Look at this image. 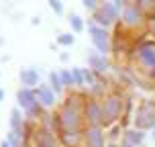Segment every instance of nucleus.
<instances>
[{
	"label": "nucleus",
	"instance_id": "2f4dec72",
	"mask_svg": "<svg viewBox=\"0 0 155 147\" xmlns=\"http://www.w3.org/2000/svg\"><path fill=\"white\" fill-rule=\"evenodd\" d=\"M4 96H6V92H4V90H2V88H0V102L4 100Z\"/></svg>",
	"mask_w": 155,
	"mask_h": 147
},
{
	"label": "nucleus",
	"instance_id": "9b49d317",
	"mask_svg": "<svg viewBox=\"0 0 155 147\" xmlns=\"http://www.w3.org/2000/svg\"><path fill=\"white\" fill-rule=\"evenodd\" d=\"M84 147H106V139L102 127H86L84 129Z\"/></svg>",
	"mask_w": 155,
	"mask_h": 147
},
{
	"label": "nucleus",
	"instance_id": "4468645a",
	"mask_svg": "<svg viewBox=\"0 0 155 147\" xmlns=\"http://www.w3.org/2000/svg\"><path fill=\"white\" fill-rule=\"evenodd\" d=\"M120 18H123V23L127 27H137V25L143 23V12L139 10L137 4H127L123 8V16Z\"/></svg>",
	"mask_w": 155,
	"mask_h": 147
},
{
	"label": "nucleus",
	"instance_id": "b1692460",
	"mask_svg": "<svg viewBox=\"0 0 155 147\" xmlns=\"http://www.w3.org/2000/svg\"><path fill=\"white\" fill-rule=\"evenodd\" d=\"M59 78L63 82V88H74V78L70 70H59Z\"/></svg>",
	"mask_w": 155,
	"mask_h": 147
},
{
	"label": "nucleus",
	"instance_id": "cd10ccee",
	"mask_svg": "<svg viewBox=\"0 0 155 147\" xmlns=\"http://www.w3.org/2000/svg\"><path fill=\"white\" fill-rule=\"evenodd\" d=\"M70 57H71L70 51H61V53H59V59H61L63 63H68V62H70Z\"/></svg>",
	"mask_w": 155,
	"mask_h": 147
},
{
	"label": "nucleus",
	"instance_id": "f8f14e48",
	"mask_svg": "<svg viewBox=\"0 0 155 147\" xmlns=\"http://www.w3.org/2000/svg\"><path fill=\"white\" fill-rule=\"evenodd\" d=\"M18 80H21V88L35 90L41 84V74H39L37 68H23L18 72Z\"/></svg>",
	"mask_w": 155,
	"mask_h": 147
},
{
	"label": "nucleus",
	"instance_id": "1a4fd4ad",
	"mask_svg": "<svg viewBox=\"0 0 155 147\" xmlns=\"http://www.w3.org/2000/svg\"><path fill=\"white\" fill-rule=\"evenodd\" d=\"M31 143L35 147H61L57 135L51 133L47 127H41V125H37V129H35V133H33Z\"/></svg>",
	"mask_w": 155,
	"mask_h": 147
},
{
	"label": "nucleus",
	"instance_id": "423d86ee",
	"mask_svg": "<svg viewBox=\"0 0 155 147\" xmlns=\"http://www.w3.org/2000/svg\"><path fill=\"white\" fill-rule=\"evenodd\" d=\"M88 33H90V39H92V43H94V49L98 53L108 55L112 51L108 29H104V27H100V25H96V23H90L88 25Z\"/></svg>",
	"mask_w": 155,
	"mask_h": 147
},
{
	"label": "nucleus",
	"instance_id": "473e14b6",
	"mask_svg": "<svg viewBox=\"0 0 155 147\" xmlns=\"http://www.w3.org/2000/svg\"><path fill=\"white\" fill-rule=\"evenodd\" d=\"M0 147H10V145H8V143H6V141H4V139H2V141H0Z\"/></svg>",
	"mask_w": 155,
	"mask_h": 147
},
{
	"label": "nucleus",
	"instance_id": "39448f33",
	"mask_svg": "<svg viewBox=\"0 0 155 147\" xmlns=\"http://www.w3.org/2000/svg\"><path fill=\"white\" fill-rule=\"evenodd\" d=\"M135 55L141 68L151 78H155V41H141L135 49Z\"/></svg>",
	"mask_w": 155,
	"mask_h": 147
},
{
	"label": "nucleus",
	"instance_id": "393cba45",
	"mask_svg": "<svg viewBox=\"0 0 155 147\" xmlns=\"http://www.w3.org/2000/svg\"><path fill=\"white\" fill-rule=\"evenodd\" d=\"M47 2H49V8H51L57 16L63 15V2L61 0H47Z\"/></svg>",
	"mask_w": 155,
	"mask_h": 147
},
{
	"label": "nucleus",
	"instance_id": "aec40b11",
	"mask_svg": "<svg viewBox=\"0 0 155 147\" xmlns=\"http://www.w3.org/2000/svg\"><path fill=\"white\" fill-rule=\"evenodd\" d=\"M68 23H70V27H71V31L74 33H82L84 31V21H82V16L80 15H76V12H71L70 16H68Z\"/></svg>",
	"mask_w": 155,
	"mask_h": 147
},
{
	"label": "nucleus",
	"instance_id": "c9c22d12",
	"mask_svg": "<svg viewBox=\"0 0 155 147\" xmlns=\"http://www.w3.org/2000/svg\"><path fill=\"white\" fill-rule=\"evenodd\" d=\"M151 137H153V139H155V127H153V129H151Z\"/></svg>",
	"mask_w": 155,
	"mask_h": 147
},
{
	"label": "nucleus",
	"instance_id": "a878e982",
	"mask_svg": "<svg viewBox=\"0 0 155 147\" xmlns=\"http://www.w3.org/2000/svg\"><path fill=\"white\" fill-rule=\"evenodd\" d=\"M82 2H84V6L88 8V10H92V12H94V10H96V8L100 6V4L104 2V0H82Z\"/></svg>",
	"mask_w": 155,
	"mask_h": 147
},
{
	"label": "nucleus",
	"instance_id": "72a5a7b5",
	"mask_svg": "<svg viewBox=\"0 0 155 147\" xmlns=\"http://www.w3.org/2000/svg\"><path fill=\"white\" fill-rule=\"evenodd\" d=\"M23 147H35V145H33L31 141H25V145H23Z\"/></svg>",
	"mask_w": 155,
	"mask_h": 147
},
{
	"label": "nucleus",
	"instance_id": "a211bd4d",
	"mask_svg": "<svg viewBox=\"0 0 155 147\" xmlns=\"http://www.w3.org/2000/svg\"><path fill=\"white\" fill-rule=\"evenodd\" d=\"M4 141H6L10 147H23L25 145V133L23 131H8Z\"/></svg>",
	"mask_w": 155,
	"mask_h": 147
},
{
	"label": "nucleus",
	"instance_id": "e433bc0d",
	"mask_svg": "<svg viewBox=\"0 0 155 147\" xmlns=\"http://www.w3.org/2000/svg\"><path fill=\"white\" fill-rule=\"evenodd\" d=\"M2 43H4V39H2V37H0V45H2Z\"/></svg>",
	"mask_w": 155,
	"mask_h": 147
},
{
	"label": "nucleus",
	"instance_id": "5701e85b",
	"mask_svg": "<svg viewBox=\"0 0 155 147\" xmlns=\"http://www.w3.org/2000/svg\"><path fill=\"white\" fill-rule=\"evenodd\" d=\"M70 72H71V78H74V88H82V86H86L82 68H70Z\"/></svg>",
	"mask_w": 155,
	"mask_h": 147
},
{
	"label": "nucleus",
	"instance_id": "7ed1b4c3",
	"mask_svg": "<svg viewBox=\"0 0 155 147\" xmlns=\"http://www.w3.org/2000/svg\"><path fill=\"white\" fill-rule=\"evenodd\" d=\"M123 98L116 94H108L102 100V127H110L114 125L120 116H123Z\"/></svg>",
	"mask_w": 155,
	"mask_h": 147
},
{
	"label": "nucleus",
	"instance_id": "f3484780",
	"mask_svg": "<svg viewBox=\"0 0 155 147\" xmlns=\"http://www.w3.org/2000/svg\"><path fill=\"white\" fill-rule=\"evenodd\" d=\"M47 84H49V88L55 92V96H61L63 94V82H61V78H59V70H53V72H49V76H47Z\"/></svg>",
	"mask_w": 155,
	"mask_h": 147
},
{
	"label": "nucleus",
	"instance_id": "f257e3e1",
	"mask_svg": "<svg viewBox=\"0 0 155 147\" xmlns=\"http://www.w3.org/2000/svg\"><path fill=\"white\" fill-rule=\"evenodd\" d=\"M84 104H86V98L82 94H76L71 92L65 96L61 109L57 110L59 115V123H61V133H71V135H82L84 133Z\"/></svg>",
	"mask_w": 155,
	"mask_h": 147
},
{
	"label": "nucleus",
	"instance_id": "bb28decb",
	"mask_svg": "<svg viewBox=\"0 0 155 147\" xmlns=\"http://www.w3.org/2000/svg\"><path fill=\"white\" fill-rule=\"evenodd\" d=\"M112 4H114V6L118 8V10H123V8L127 6V4H129V0H112Z\"/></svg>",
	"mask_w": 155,
	"mask_h": 147
},
{
	"label": "nucleus",
	"instance_id": "2eb2a0df",
	"mask_svg": "<svg viewBox=\"0 0 155 147\" xmlns=\"http://www.w3.org/2000/svg\"><path fill=\"white\" fill-rule=\"evenodd\" d=\"M25 115H23V110L18 109H12L10 110V119H8V127H10V131H23V127H25Z\"/></svg>",
	"mask_w": 155,
	"mask_h": 147
},
{
	"label": "nucleus",
	"instance_id": "412c9836",
	"mask_svg": "<svg viewBox=\"0 0 155 147\" xmlns=\"http://www.w3.org/2000/svg\"><path fill=\"white\" fill-rule=\"evenodd\" d=\"M82 72H84V84L86 86L94 88V86L100 82V80H98V74H96L94 70H90V68H82Z\"/></svg>",
	"mask_w": 155,
	"mask_h": 147
},
{
	"label": "nucleus",
	"instance_id": "7c9ffc66",
	"mask_svg": "<svg viewBox=\"0 0 155 147\" xmlns=\"http://www.w3.org/2000/svg\"><path fill=\"white\" fill-rule=\"evenodd\" d=\"M120 147H143V145H133V143H127V141H123V143H120Z\"/></svg>",
	"mask_w": 155,
	"mask_h": 147
},
{
	"label": "nucleus",
	"instance_id": "0eeeda50",
	"mask_svg": "<svg viewBox=\"0 0 155 147\" xmlns=\"http://www.w3.org/2000/svg\"><path fill=\"white\" fill-rule=\"evenodd\" d=\"M118 21V8L112 4V2H102L100 6L94 10V16H92V23L100 25V27H104V29H108L112 23H116Z\"/></svg>",
	"mask_w": 155,
	"mask_h": 147
},
{
	"label": "nucleus",
	"instance_id": "dca6fc26",
	"mask_svg": "<svg viewBox=\"0 0 155 147\" xmlns=\"http://www.w3.org/2000/svg\"><path fill=\"white\" fill-rule=\"evenodd\" d=\"M123 141L133 143V145H143V141H145V131H141V129H124Z\"/></svg>",
	"mask_w": 155,
	"mask_h": 147
},
{
	"label": "nucleus",
	"instance_id": "6e6552de",
	"mask_svg": "<svg viewBox=\"0 0 155 147\" xmlns=\"http://www.w3.org/2000/svg\"><path fill=\"white\" fill-rule=\"evenodd\" d=\"M84 121L86 127H102V102L98 98H86L84 104Z\"/></svg>",
	"mask_w": 155,
	"mask_h": 147
},
{
	"label": "nucleus",
	"instance_id": "c756f323",
	"mask_svg": "<svg viewBox=\"0 0 155 147\" xmlns=\"http://www.w3.org/2000/svg\"><path fill=\"white\" fill-rule=\"evenodd\" d=\"M149 25H151V33L155 35V16H151V18H149Z\"/></svg>",
	"mask_w": 155,
	"mask_h": 147
},
{
	"label": "nucleus",
	"instance_id": "6ab92c4d",
	"mask_svg": "<svg viewBox=\"0 0 155 147\" xmlns=\"http://www.w3.org/2000/svg\"><path fill=\"white\" fill-rule=\"evenodd\" d=\"M137 6L143 15H149V18L155 16V0H137Z\"/></svg>",
	"mask_w": 155,
	"mask_h": 147
},
{
	"label": "nucleus",
	"instance_id": "f704fd0d",
	"mask_svg": "<svg viewBox=\"0 0 155 147\" xmlns=\"http://www.w3.org/2000/svg\"><path fill=\"white\" fill-rule=\"evenodd\" d=\"M106 147H120V145H116V143H106Z\"/></svg>",
	"mask_w": 155,
	"mask_h": 147
},
{
	"label": "nucleus",
	"instance_id": "20e7f679",
	"mask_svg": "<svg viewBox=\"0 0 155 147\" xmlns=\"http://www.w3.org/2000/svg\"><path fill=\"white\" fill-rule=\"evenodd\" d=\"M155 127V100L145 98L135 110V129L147 131Z\"/></svg>",
	"mask_w": 155,
	"mask_h": 147
},
{
	"label": "nucleus",
	"instance_id": "f03ea898",
	"mask_svg": "<svg viewBox=\"0 0 155 147\" xmlns=\"http://www.w3.org/2000/svg\"><path fill=\"white\" fill-rule=\"evenodd\" d=\"M16 106L23 110L25 119H31V121H41V116L45 115V109L39 104V100L35 98V92L29 90V88H18Z\"/></svg>",
	"mask_w": 155,
	"mask_h": 147
},
{
	"label": "nucleus",
	"instance_id": "c85d7f7f",
	"mask_svg": "<svg viewBox=\"0 0 155 147\" xmlns=\"http://www.w3.org/2000/svg\"><path fill=\"white\" fill-rule=\"evenodd\" d=\"M31 25H33V27H37V25H41V18H39V16H33V18H31Z\"/></svg>",
	"mask_w": 155,
	"mask_h": 147
},
{
	"label": "nucleus",
	"instance_id": "4be33fe9",
	"mask_svg": "<svg viewBox=\"0 0 155 147\" xmlns=\"http://www.w3.org/2000/svg\"><path fill=\"white\" fill-rule=\"evenodd\" d=\"M74 43H76L74 33H59V35H57V45H61V47H71Z\"/></svg>",
	"mask_w": 155,
	"mask_h": 147
},
{
	"label": "nucleus",
	"instance_id": "9d476101",
	"mask_svg": "<svg viewBox=\"0 0 155 147\" xmlns=\"http://www.w3.org/2000/svg\"><path fill=\"white\" fill-rule=\"evenodd\" d=\"M33 92H35V98L39 100V104H41L43 109H53L55 104H57V96H55V92L49 88L47 82H41Z\"/></svg>",
	"mask_w": 155,
	"mask_h": 147
},
{
	"label": "nucleus",
	"instance_id": "ddd939ff",
	"mask_svg": "<svg viewBox=\"0 0 155 147\" xmlns=\"http://www.w3.org/2000/svg\"><path fill=\"white\" fill-rule=\"evenodd\" d=\"M88 65H90V70H94L98 76H100V74H106V72L110 70V62L106 59V55L98 53L96 49L88 53Z\"/></svg>",
	"mask_w": 155,
	"mask_h": 147
}]
</instances>
